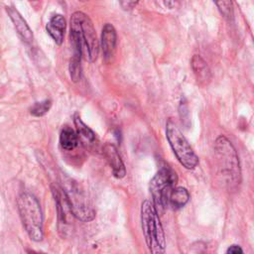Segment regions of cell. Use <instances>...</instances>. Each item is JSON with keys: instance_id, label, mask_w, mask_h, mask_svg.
<instances>
[{"instance_id": "cell-1", "label": "cell", "mask_w": 254, "mask_h": 254, "mask_svg": "<svg viewBox=\"0 0 254 254\" xmlns=\"http://www.w3.org/2000/svg\"><path fill=\"white\" fill-rule=\"evenodd\" d=\"M70 40L73 54L84 57L89 63L96 61L99 53V42L90 18L81 11L70 17Z\"/></svg>"}, {"instance_id": "cell-2", "label": "cell", "mask_w": 254, "mask_h": 254, "mask_svg": "<svg viewBox=\"0 0 254 254\" xmlns=\"http://www.w3.org/2000/svg\"><path fill=\"white\" fill-rule=\"evenodd\" d=\"M214 158L220 182L227 190H235L241 182L240 163L233 144L225 136L216 138Z\"/></svg>"}, {"instance_id": "cell-3", "label": "cell", "mask_w": 254, "mask_h": 254, "mask_svg": "<svg viewBox=\"0 0 254 254\" xmlns=\"http://www.w3.org/2000/svg\"><path fill=\"white\" fill-rule=\"evenodd\" d=\"M141 226L149 252L151 254H165V232L159 212L150 199H145L141 204Z\"/></svg>"}, {"instance_id": "cell-4", "label": "cell", "mask_w": 254, "mask_h": 254, "mask_svg": "<svg viewBox=\"0 0 254 254\" xmlns=\"http://www.w3.org/2000/svg\"><path fill=\"white\" fill-rule=\"evenodd\" d=\"M17 207L29 237L36 242L41 241L44 236V217L38 199L29 192H23L17 198Z\"/></svg>"}, {"instance_id": "cell-5", "label": "cell", "mask_w": 254, "mask_h": 254, "mask_svg": "<svg viewBox=\"0 0 254 254\" xmlns=\"http://www.w3.org/2000/svg\"><path fill=\"white\" fill-rule=\"evenodd\" d=\"M61 187L67 198L74 217L81 221H91L95 217L94 208L86 192L74 180L63 176Z\"/></svg>"}, {"instance_id": "cell-6", "label": "cell", "mask_w": 254, "mask_h": 254, "mask_svg": "<svg viewBox=\"0 0 254 254\" xmlns=\"http://www.w3.org/2000/svg\"><path fill=\"white\" fill-rule=\"evenodd\" d=\"M166 138L180 164L187 170H193L198 164V158L172 118L166 122Z\"/></svg>"}, {"instance_id": "cell-7", "label": "cell", "mask_w": 254, "mask_h": 254, "mask_svg": "<svg viewBox=\"0 0 254 254\" xmlns=\"http://www.w3.org/2000/svg\"><path fill=\"white\" fill-rule=\"evenodd\" d=\"M178 182L176 172L167 165L162 166L150 181V192L152 202L156 209L163 211L169 203V197Z\"/></svg>"}, {"instance_id": "cell-8", "label": "cell", "mask_w": 254, "mask_h": 254, "mask_svg": "<svg viewBox=\"0 0 254 254\" xmlns=\"http://www.w3.org/2000/svg\"><path fill=\"white\" fill-rule=\"evenodd\" d=\"M52 192L55 198L58 216V232L63 238L71 235L73 229V214L67 198L59 185H52Z\"/></svg>"}, {"instance_id": "cell-9", "label": "cell", "mask_w": 254, "mask_h": 254, "mask_svg": "<svg viewBox=\"0 0 254 254\" xmlns=\"http://www.w3.org/2000/svg\"><path fill=\"white\" fill-rule=\"evenodd\" d=\"M116 45H117V34L115 28L109 24L106 23L101 32V38H100V47L103 55V59L105 62H109L111 58L114 56L116 51Z\"/></svg>"}, {"instance_id": "cell-10", "label": "cell", "mask_w": 254, "mask_h": 254, "mask_svg": "<svg viewBox=\"0 0 254 254\" xmlns=\"http://www.w3.org/2000/svg\"><path fill=\"white\" fill-rule=\"evenodd\" d=\"M102 151L107 163L112 170L113 176L117 179L124 178L126 175V168L116 146L112 143H106L104 144Z\"/></svg>"}, {"instance_id": "cell-11", "label": "cell", "mask_w": 254, "mask_h": 254, "mask_svg": "<svg viewBox=\"0 0 254 254\" xmlns=\"http://www.w3.org/2000/svg\"><path fill=\"white\" fill-rule=\"evenodd\" d=\"M6 11L9 15L11 21L13 22L17 33L23 40V42H25L26 44H31L34 39L33 33H32V30L30 29V27L28 26L27 22L22 17V15L13 6H7Z\"/></svg>"}, {"instance_id": "cell-12", "label": "cell", "mask_w": 254, "mask_h": 254, "mask_svg": "<svg viewBox=\"0 0 254 254\" xmlns=\"http://www.w3.org/2000/svg\"><path fill=\"white\" fill-rule=\"evenodd\" d=\"M190 63L196 82L200 86H206L210 82L212 77L209 66L199 55H193Z\"/></svg>"}, {"instance_id": "cell-13", "label": "cell", "mask_w": 254, "mask_h": 254, "mask_svg": "<svg viewBox=\"0 0 254 254\" xmlns=\"http://www.w3.org/2000/svg\"><path fill=\"white\" fill-rule=\"evenodd\" d=\"M65 26H66L65 19L61 14L54 15L46 25V30L48 34L52 37L54 42L59 46H61L64 42Z\"/></svg>"}, {"instance_id": "cell-14", "label": "cell", "mask_w": 254, "mask_h": 254, "mask_svg": "<svg viewBox=\"0 0 254 254\" xmlns=\"http://www.w3.org/2000/svg\"><path fill=\"white\" fill-rule=\"evenodd\" d=\"M79 143L76 132L68 126H64L60 133V145L64 150L71 151L77 147Z\"/></svg>"}, {"instance_id": "cell-15", "label": "cell", "mask_w": 254, "mask_h": 254, "mask_svg": "<svg viewBox=\"0 0 254 254\" xmlns=\"http://www.w3.org/2000/svg\"><path fill=\"white\" fill-rule=\"evenodd\" d=\"M190 200V193L186 188H175L169 197V203L173 209H180L184 207Z\"/></svg>"}, {"instance_id": "cell-16", "label": "cell", "mask_w": 254, "mask_h": 254, "mask_svg": "<svg viewBox=\"0 0 254 254\" xmlns=\"http://www.w3.org/2000/svg\"><path fill=\"white\" fill-rule=\"evenodd\" d=\"M73 123L76 129V134L78 140H82L84 143H93L95 140V133L81 120L78 114L73 117Z\"/></svg>"}, {"instance_id": "cell-17", "label": "cell", "mask_w": 254, "mask_h": 254, "mask_svg": "<svg viewBox=\"0 0 254 254\" xmlns=\"http://www.w3.org/2000/svg\"><path fill=\"white\" fill-rule=\"evenodd\" d=\"M81 57L78 55H74L72 56V58L70 59L69 62V65H68V70H69V75L72 81L76 82L80 79L81 76Z\"/></svg>"}, {"instance_id": "cell-18", "label": "cell", "mask_w": 254, "mask_h": 254, "mask_svg": "<svg viewBox=\"0 0 254 254\" xmlns=\"http://www.w3.org/2000/svg\"><path fill=\"white\" fill-rule=\"evenodd\" d=\"M51 106H52V101L50 99H45L40 102H35L30 108V113L33 116L42 117L51 109Z\"/></svg>"}, {"instance_id": "cell-19", "label": "cell", "mask_w": 254, "mask_h": 254, "mask_svg": "<svg viewBox=\"0 0 254 254\" xmlns=\"http://www.w3.org/2000/svg\"><path fill=\"white\" fill-rule=\"evenodd\" d=\"M215 5L217 6L218 10L220 11L221 15L230 20L233 18V3L232 1H219L215 2Z\"/></svg>"}, {"instance_id": "cell-20", "label": "cell", "mask_w": 254, "mask_h": 254, "mask_svg": "<svg viewBox=\"0 0 254 254\" xmlns=\"http://www.w3.org/2000/svg\"><path fill=\"white\" fill-rule=\"evenodd\" d=\"M226 254H244V252L239 245L232 244L227 248Z\"/></svg>"}, {"instance_id": "cell-21", "label": "cell", "mask_w": 254, "mask_h": 254, "mask_svg": "<svg viewBox=\"0 0 254 254\" xmlns=\"http://www.w3.org/2000/svg\"><path fill=\"white\" fill-rule=\"evenodd\" d=\"M137 4H138V2H135V1H121L120 2V5L122 6V8L124 10H132Z\"/></svg>"}]
</instances>
